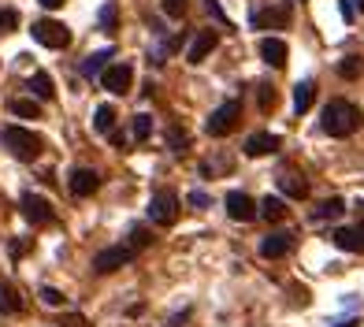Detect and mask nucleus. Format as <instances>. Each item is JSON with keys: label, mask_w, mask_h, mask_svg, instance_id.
Wrapping results in <instances>:
<instances>
[{"label": "nucleus", "mask_w": 364, "mask_h": 327, "mask_svg": "<svg viewBox=\"0 0 364 327\" xmlns=\"http://www.w3.org/2000/svg\"><path fill=\"white\" fill-rule=\"evenodd\" d=\"M361 126V108L350 101H331L323 108V131L331 138H350L353 131Z\"/></svg>", "instance_id": "obj_1"}, {"label": "nucleus", "mask_w": 364, "mask_h": 327, "mask_svg": "<svg viewBox=\"0 0 364 327\" xmlns=\"http://www.w3.org/2000/svg\"><path fill=\"white\" fill-rule=\"evenodd\" d=\"M0 145H4L8 153H12L15 160H34V157H41V138L34 131H26V126H4L0 131Z\"/></svg>", "instance_id": "obj_2"}, {"label": "nucleus", "mask_w": 364, "mask_h": 327, "mask_svg": "<svg viewBox=\"0 0 364 327\" xmlns=\"http://www.w3.org/2000/svg\"><path fill=\"white\" fill-rule=\"evenodd\" d=\"M238 120H242V101H223V104L205 120V131L212 134V138H227V134L238 126Z\"/></svg>", "instance_id": "obj_3"}, {"label": "nucleus", "mask_w": 364, "mask_h": 327, "mask_svg": "<svg viewBox=\"0 0 364 327\" xmlns=\"http://www.w3.org/2000/svg\"><path fill=\"white\" fill-rule=\"evenodd\" d=\"M149 220L157 227H171L179 220V194L175 190H157L149 197Z\"/></svg>", "instance_id": "obj_4"}, {"label": "nucleus", "mask_w": 364, "mask_h": 327, "mask_svg": "<svg viewBox=\"0 0 364 327\" xmlns=\"http://www.w3.org/2000/svg\"><path fill=\"white\" fill-rule=\"evenodd\" d=\"M34 41L45 45V49H67L71 45V30L63 26L60 19H41V23H34Z\"/></svg>", "instance_id": "obj_5"}, {"label": "nucleus", "mask_w": 364, "mask_h": 327, "mask_svg": "<svg viewBox=\"0 0 364 327\" xmlns=\"http://www.w3.org/2000/svg\"><path fill=\"white\" fill-rule=\"evenodd\" d=\"M134 253H138V249H130V245H108V249H101L93 257V271H101V275L120 271V268H126L134 260Z\"/></svg>", "instance_id": "obj_6"}, {"label": "nucleus", "mask_w": 364, "mask_h": 327, "mask_svg": "<svg viewBox=\"0 0 364 327\" xmlns=\"http://www.w3.org/2000/svg\"><path fill=\"white\" fill-rule=\"evenodd\" d=\"M19 208H23V216H26V220H30L34 227H49V223H56V208L45 201V197H38V194H23Z\"/></svg>", "instance_id": "obj_7"}, {"label": "nucleus", "mask_w": 364, "mask_h": 327, "mask_svg": "<svg viewBox=\"0 0 364 327\" xmlns=\"http://www.w3.org/2000/svg\"><path fill=\"white\" fill-rule=\"evenodd\" d=\"M101 86L108 89V93L123 97L126 89L134 86V67H130V63H108L104 75H101Z\"/></svg>", "instance_id": "obj_8"}, {"label": "nucleus", "mask_w": 364, "mask_h": 327, "mask_svg": "<svg viewBox=\"0 0 364 327\" xmlns=\"http://www.w3.org/2000/svg\"><path fill=\"white\" fill-rule=\"evenodd\" d=\"M227 216L238 220V223L257 220V201H253L249 194H242V190H231V194H227Z\"/></svg>", "instance_id": "obj_9"}, {"label": "nucleus", "mask_w": 364, "mask_h": 327, "mask_svg": "<svg viewBox=\"0 0 364 327\" xmlns=\"http://www.w3.org/2000/svg\"><path fill=\"white\" fill-rule=\"evenodd\" d=\"M67 186H71V194H75V197H93L97 186H101V175H97L93 168H75V171H71V179H67Z\"/></svg>", "instance_id": "obj_10"}, {"label": "nucleus", "mask_w": 364, "mask_h": 327, "mask_svg": "<svg viewBox=\"0 0 364 327\" xmlns=\"http://www.w3.org/2000/svg\"><path fill=\"white\" fill-rule=\"evenodd\" d=\"M290 245H294V234L271 231L268 238L260 242V257H264V260H279V257H286V253H290Z\"/></svg>", "instance_id": "obj_11"}, {"label": "nucleus", "mask_w": 364, "mask_h": 327, "mask_svg": "<svg viewBox=\"0 0 364 327\" xmlns=\"http://www.w3.org/2000/svg\"><path fill=\"white\" fill-rule=\"evenodd\" d=\"M331 242L339 245L345 253H364V223L357 227H339V231L331 234Z\"/></svg>", "instance_id": "obj_12"}, {"label": "nucleus", "mask_w": 364, "mask_h": 327, "mask_svg": "<svg viewBox=\"0 0 364 327\" xmlns=\"http://www.w3.org/2000/svg\"><path fill=\"white\" fill-rule=\"evenodd\" d=\"M286 56H290V49L283 38H260V60L264 63H271L279 71V67H286Z\"/></svg>", "instance_id": "obj_13"}, {"label": "nucleus", "mask_w": 364, "mask_h": 327, "mask_svg": "<svg viewBox=\"0 0 364 327\" xmlns=\"http://www.w3.org/2000/svg\"><path fill=\"white\" fill-rule=\"evenodd\" d=\"M220 45V38H216V30H197V38L190 41V49H186V60L190 63H205V56Z\"/></svg>", "instance_id": "obj_14"}, {"label": "nucleus", "mask_w": 364, "mask_h": 327, "mask_svg": "<svg viewBox=\"0 0 364 327\" xmlns=\"http://www.w3.org/2000/svg\"><path fill=\"white\" fill-rule=\"evenodd\" d=\"M275 149H279V138L268 131H257V134L245 138V157H268V153H275Z\"/></svg>", "instance_id": "obj_15"}, {"label": "nucleus", "mask_w": 364, "mask_h": 327, "mask_svg": "<svg viewBox=\"0 0 364 327\" xmlns=\"http://www.w3.org/2000/svg\"><path fill=\"white\" fill-rule=\"evenodd\" d=\"M312 101H316V82H312V78L297 82V86H294V112L305 115L308 108H312Z\"/></svg>", "instance_id": "obj_16"}, {"label": "nucleus", "mask_w": 364, "mask_h": 327, "mask_svg": "<svg viewBox=\"0 0 364 327\" xmlns=\"http://www.w3.org/2000/svg\"><path fill=\"white\" fill-rule=\"evenodd\" d=\"M26 89H30L38 101H52V97H56V89H52V78L45 75V71H34L30 82H26Z\"/></svg>", "instance_id": "obj_17"}, {"label": "nucleus", "mask_w": 364, "mask_h": 327, "mask_svg": "<svg viewBox=\"0 0 364 327\" xmlns=\"http://www.w3.org/2000/svg\"><path fill=\"white\" fill-rule=\"evenodd\" d=\"M290 23V4H279L271 12H257L253 15V26H286Z\"/></svg>", "instance_id": "obj_18"}, {"label": "nucleus", "mask_w": 364, "mask_h": 327, "mask_svg": "<svg viewBox=\"0 0 364 327\" xmlns=\"http://www.w3.org/2000/svg\"><path fill=\"white\" fill-rule=\"evenodd\" d=\"M108 60H112V49H101V52H93V56L82 60V67H78V71H82L86 78H97V75H104Z\"/></svg>", "instance_id": "obj_19"}, {"label": "nucleus", "mask_w": 364, "mask_h": 327, "mask_svg": "<svg viewBox=\"0 0 364 327\" xmlns=\"http://www.w3.org/2000/svg\"><path fill=\"white\" fill-rule=\"evenodd\" d=\"M257 216H264V220H283V216H286V205H283V197H264V201L257 205Z\"/></svg>", "instance_id": "obj_20"}, {"label": "nucleus", "mask_w": 364, "mask_h": 327, "mask_svg": "<svg viewBox=\"0 0 364 327\" xmlns=\"http://www.w3.org/2000/svg\"><path fill=\"white\" fill-rule=\"evenodd\" d=\"M19 308H23L19 290H15L12 283H0V313H19Z\"/></svg>", "instance_id": "obj_21"}, {"label": "nucleus", "mask_w": 364, "mask_h": 327, "mask_svg": "<svg viewBox=\"0 0 364 327\" xmlns=\"http://www.w3.org/2000/svg\"><path fill=\"white\" fill-rule=\"evenodd\" d=\"M345 212V201H342V197H327V201H320V205H316V220H334V216H342Z\"/></svg>", "instance_id": "obj_22"}, {"label": "nucleus", "mask_w": 364, "mask_h": 327, "mask_svg": "<svg viewBox=\"0 0 364 327\" xmlns=\"http://www.w3.org/2000/svg\"><path fill=\"white\" fill-rule=\"evenodd\" d=\"M279 190H283L286 197H297V201H302V197L308 194V183H305V179H297V175H283V179H279Z\"/></svg>", "instance_id": "obj_23"}, {"label": "nucleus", "mask_w": 364, "mask_h": 327, "mask_svg": "<svg viewBox=\"0 0 364 327\" xmlns=\"http://www.w3.org/2000/svg\"><path fill=\"white\" fill-rule=\"evenodd\" d=\"M12 112L19 115V120H38V115H41V104L34 101V97H19V101H12Z\"/></svg>", "instance_id": "obj_24"}, {"label": "nucleus", "mask_w": 364, "mask_h": 327, "mask_svg": "<svg viewBox=\"0 0 364 327\" xmlns=\"http://www.w3.org/2000/svg\"><path fill=\"white\" fill-rule=\"evenodd\" d=\"M149 134H152V115H134V123H130V138L134 142H149Z\"/></svg>", "instance_id": "obj_25"}, {"label": "nucleus", "mask_w": 364, "mask_h": 327, "mask_svg": "<svg viewBox=\"0 0 364 327\" xmlns=\"http://www.w3.org/2000/svg\"><path fill=\"white\" fill-rule=\"evenodd\" d=\"M93 126H97V131H101V134L115 131V112H112V108H108V104H101V108H97V115H93Z\"/></svg>", "instance_id": "obj_26"}, {"label": "nucleus", "mask_w": 364, "mask_h": 327, "mask_svg": "<svg viewBox=\"0 0 364 327\" xmlns=\"http://www.w3.org/2000/svg\"><path fill=\"white\" fill-rule=\"evenodd\" d=\"M257 104H260V112H264V115L275 112V104H279V101H275V89H271L268 82H264V86H257Z\"/></svg>", "instance_id": "obj_27"}, {"label": "nucleus", "mask_w": 364, "mask_h": 327, "mask_svg": "<svg viewBox=\"0 0 364 327\" xmlns=\"http://www.w3.org/2000/svg\"><path fill=\"white\" fill-rule=\"evenodd\" d=\"M12 30H19V12L15 8H0V38Z\"/></svg>", "instance_id": "obj_28"}, {"label": "nucleus", "mask_w": 364, "mask_h": 327, "mask_svg": "<svg viewBox=\"0 0 364 327\" xmlns=\"http://www.w3.org/2000/svg\"><path fill=\"white\" fill-rule=\"evenodd\" d=\"M339 75L350 78V82L361 78V56H342V60H339Z\"/></svg>", "instance_id": "obj_29"}, {"label": "nucleus", "mask_w": 364, "mask_h": 327, "mask_svg": "<svg viewBox=\"0 0 364 327\" xmlns=\"http://www.w3.org/2000/svg\"><path fill=\"white\" fill-rule=\"evenodd\" d=\"M168 145H171V153H186V145H190V138L179 131V126H171L168 131Z\"/></svg>", "instance_id": "obj_30"}, {"label": "nucleus", "mask_w": 364, "mask_h": 327, "mask_svg": "<svg viewBox=\"0 0 364 327\" xmlns=\"http://www.w3.org/2000/svg\"><path fill=\"white\" fill-rule=\"evenodd\" d=\"M101 30H104V34L115 30V4H112V0H108V4L101 8Z\"/></svg>", "instance_id": "obj_31"}, {"label": "nucleus", "mask_w": 364, "mask_h": 327, "mask_svg": "<svg viewBox=\"0 0 364 327\" xmlns=\"http://www.w3.org/2000/svg\"><path fill=\"white\" fill-rule=\"evenodd\" d=\"M41 302L52 305V308H60V305H63V294H60L56 286H41Z\"/></svg>", "instance_id": "obj_32"}, {"label": "nucleus", "mask_w": 364, "mask_h": 327, "mask_svg": "<svg viewBox=\"0 0 364 327\" xmlns=\"http://www.w3.org/2000/svg\"><path fill=\"white\" fill-rule=\"evenodd\" d=\"M182 12H186V0H163V15H171V19H182Z\"/></svg>", "instance_id": "obj_33"}, {"label": "nucleus", "mask_w": 364, "mask_h": 327, "mask_svg": "<svg viewBox=\"0 0 364 327\" xmlns=\"http://www.w3.org/2000/svg\"><path fill=\"white\" fill-rule=\"evenodd\" d=\"M145 245H149V231H145V227H134L130 231V249H145Z\"/></svg>", "instance_id": "obj_34"}, {"label": "nucleus", "mask_w": 364, "mask_h": 327, "mask_svg": "<svg viewBox=\"0 0 364 327\" xmlns=\"http://www.w3.org/2000/svg\"><path fill=\"white\" fill-rule=\"evenodd\" d=\"M205 8H208V15H212V19H220V23H227V12L220 8V0H205Z\"/></svg>", "instance_id": "obj_35"}, {"label": "nucleus", "mask_w": 364, "mask_h": 327, "mask_svg": "<svg viewBox=\"0 0 364 327\" xmlns=\"http://www.w3.org/2000/svg\"><path fill=\"white\" fill-rule=\"evenodd\" d=\"M60 327H89V324H86V316H78V313H67V316H63V320H60Z\"/></svg>", "instance_id": "obj_36"}, {"label": "nucleus", "mask_w": 364, "mask_h": 327, "mask_svg": "<svg viewBox=\"0 0 364 327\" xmlns=\"http://www.w3.org/2000/svg\"><path fill=\"white\" fill-rule=\"evenodd\" d=\"M339 12H342V19H345V23H353V19H357V8H353L350 0H342V4H339Z\"/></svg>", "instance_id": "obj_37"}, {"label": "nucleus", "mask_w": 364, "mask_h": 327, "mask_svg": "<svg viewBox=\"0 0 364 327\" xmlns=\"http://www.w3.org/2000/svg\"><path fill=\"white\" fill-rule=\"evenodd\" d=\"M190 205H194V208H208V194H201V190H194V194H190Z\"/></svg>", "instance_id": "obj_38"}, {"label": "nucleus", "mask_w": 364, "mask_h": 327, "mask_svg": "<svg viewBox=\"0 0 364 327\" xmlns=\"http://www.w3.org/2000/svg\"><path fill=\"white\" fill-rule=\"evenodd\" d=\"M41 8H49V12H56V8H63V0H38Z\"/></svg>", "instance_id": "obj_39"}, {"label": "nucleus", "mask_w": 364, "mask_h": 327, "mask_svg": "<svg viewBox=\"0 0 364 327\" xmlns=\"http://www.w3.org/2000/svg\"><path fill=\"white\" fill-rule=\"evenodd\" d=\"M23 253H26V245H23V242H12V257H15V260H19V257H23Z\"/></svg>", "instance_id": "obj_40"}, {"label": "nucleus", "mask_w": 364, "mask_h": 327, "mask_svg": "<svg viewBox=\"0 0 364 327\" xmlns=\"http://www.w3.org/2000/svg\"><path fill=\"white\" fill-rule=\"evenodd\" d=\"M108 134H112L115 145H126V134H123V131H108Z\"/></svg>", "instance_id": "obj_41"}, {"label": "nucleus", "mask_w": 364, "mask_h": 327, "mask_svg": "<svg viewBox=\"0 0 364 327\" xmlns=\"http://www.w3.org/2000/svg\"><path fill=\"white\" fill-rule=\"evenodd\" d=\"M331 327H357V320H339V324H331Z\"/></svg>", "instance_id": "obj_42"}, {"label": "nucleus", "mask_w": 364, "mask_h": 327, "mask_svg": "<svg viewBox=\"0 0 364 327\" xmlns=\"http://www.w3.org/2000/svg\"><path fill=\"white\" fill-rule=\"evenodd\" d=\"M350 4H353V8H361V12H364V0H350Z\"/></svg>", "instance_id": "obj_43"}, {"label": "nucleus", "mask_w": 364, "mask_h": 327, "mask_svg": "<svg viewBox=\"0 0 364 327\" xmlns=\"http://www.w3.org/2000/svg\"><path fill=\"white\" fill-rule=\"evenodd\" d=\"M361 208H364V201H361Z\"/></svg>", "instance_id": "obj_44"}]
</instances>
